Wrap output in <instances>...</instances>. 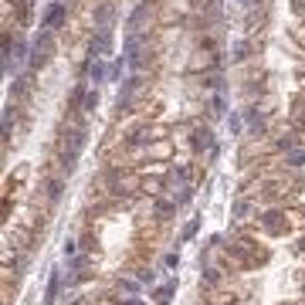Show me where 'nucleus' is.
Masks as SVG:
<instances>
[{
    "instance_id": "nucleus-10",
    "label": "nucleus",
    "mask_w": 305,
    "mask_h": 305,
    "mask_svg": "<svg viewBox=\"0 0 305 305\" xmlns=\"http://www.w3.org/2000/svg\"><path fill=\"white\" fill-rule=\"evenodd\" d=\"M95 105H99V92H89L85 95V109H95Z\"/></svg>"
},
{
    "instance_id": "nucleus-6",
    "label": "nucleus",
    "mask_w": 305,
    "mask_h": 305,
    "mask_svg": "<svg viewBox=\"0 0 305 305\" xmlns=\"http://www.w3.org/2000/svg\"><path fill=\"white\" fill-rule=\"evenodd\" d=\"M169 295H173V285H163V288L156 292V302L159 305H169Z\"/></svg>"
},
{
    "instance_id": "nucleus-1",
    "label": "nucleus",
    "mask_w": 305,
    "mask_h": 305,
    "mask_svg": "<svg viewBox=\"0 0 305 305\" xmlns=\"http://www.w3.org/2000/svg\"><path fill=\"white\" fill-rule=\"evenodd\" d=\"M48 55H51V31L37 34V41L31 45V61H48Z\"/></svg>"
},
{
    "instance_id": "nucleus-5",
    "label": "nucleus",
    "mask_w": 305,
    "mask_h": 305,
    "mask_svg": "<svg viewBox=\"0 0 305 305\" xmlns=\"http://www.w3.org/2000/svg\"><path fill=\"white\" fill-rule=\"evenodd\" d=\"M58 285H61V275H51V282H48V292H45V302H55L58 298Z\"/></svg>"
},
{
    "instance_id": "nucleus-4",
    "label": "nucleus",
    "mask_w": 305,
    "mask_h": 305,
    "mask_svg": "<svg viewBox=\"0 0 305 305\" xmlns=\"http://www.w3.org/2000/svg\"><path fill=\"white\" fill-rule=\"evenodd\" d=\"M146 14H149V4H139V7L133 11V17H129V27H133V34L139 31V24L146 21Z\"/></svg>"
},
{
    "instance_id": "nucleus-2",
    "label": "nucleus",
    "mask_w": 305,
    "mask_h": 305,
    "mask_svg": "<svg viewBox=\"0 0 305 305\" xmlns=\"http://www.w3.org/2000/svg\"><path fill=\"white\" fill-rule=\"evenodd\" d=\"M61 21H65V4H51L41 27H45V31H58V27H61Z\"/></svg>"
},
{
    "instance_id": "nucleus-7",
    "label": "nucleus",
    "mask_w": 305,
    "mask_h": 305,
    "mask_svg": "<svg viewBox=\"0 0 305 305\" xmlns=\"http://www.w3.org/2000/svg\"><path fill=\"white\" fill-rule=\"evenodd\" d=\"M193 146L200 149V146H210V133L207 129H197V139H193Z\"/></svg>"
},
{
    "instance_id": "nucleus-8",
    "label": "nucleus",
    "mask_w": 305,
    "mask_h": 305,
    "mask_svg": "<svg viewBox=\"0 0 305 305\" xmlns=\"http://www.w3.org/2000/svg\"><path fill=\"white\" fill-rule=\"evenodd\" d=\"M288 163H292V166H302L305 163V149H292V153H288Z\"/></svg>"
},
{
    "instance_id": "nucleus-3",
    "label": "nucleus",
    "mask_w": 305,
    "mask_h": 305,
    "mask_svg": "<svg viewBox=\"0 0 305 305\" xmlns=\"http://www.w3.org/2000/svg\"><path fill=\"white\" fill-rule=\"evenodd\" d=\"M125 61H129L133 68L143 65V55H139V34H129V37H125Z\"/></svg>"
},
{
    "instance_id": "nucleus-11",
    "label": "nucleus",
    "mask_w": 305,
    "mask_h": 305,
    "mask_svg": "<svg viewBox=\"0 0 305 305\" xmlns=\"http://www.w3.org/2000/svg\"><path fill=\"white\" fill-rule=\"evenodd\" d=\"M119 305H143V302H139V298H122Z\"/></svg>"
},
{
    "instance_id": "nucleus-9",
    "label": "nucleus",
    "mask_w": 305,
    "mask_h": 305,
    "mask_svg": "<svg viewBox=\"0 0 305 305\" xmlns=\"http://www.w3.org/2000/svg\"><path fill=\"white\" fill-rule=\"evenodd\" d=\"M102 78H105V68L99 61H92V81H102Z\"/></svg>"
}]
</instances>
